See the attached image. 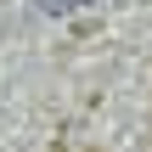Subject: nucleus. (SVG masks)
Returning <instances> with one entry per match:
<instances>
[{
    "label": "nucleus",
    "instance_id": "nucleus-1",
    "mask_svg": "<svg viewBox=\"0 0 152 152\" xmlns=\"http://www.w3.org/2000/svg\"><path fill=\"white\" fill-rule=\"evenodd\" d=\"M45 17H68V11H79V6H90V0H34Z\"/></svg>",
    "mask_w": 152,
    "mask_h": 152
}]
</instances>
